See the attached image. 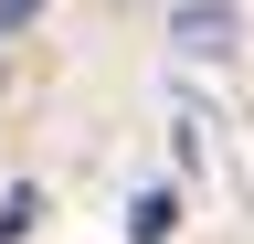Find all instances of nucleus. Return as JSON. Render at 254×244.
<instances>
[{
	"mask_svg": "<svg viewBox=\"0 0 254 244\" xmlns=\"http://www.w3.org/2000/svg\"><path fill=\"white\" fill-rule=\"evenodd\" d=\"M233 32H244L233 0H180V21H170V43H180V53H212V64L233 53Z\"/></svg>",
	"mask_w": 254,
	"mask_h": 244,
	"instance_id": "1",
	"label": "nucleus"
},
{
	"mask_svg": "<svg viewBox=\"0 0 254 244\" xmlns=\"http://www.w3.org/2000/svg\"><path fill=\"white\" fill-rule=\"evenodd\" d=\"M180 234V191H138L127 202V244H170Z\"/></svg>",
	"mask_w": 254,
	"mask_h": 244,
	"instance_id": "2",
	"label": "nucleus"
},
{
	"mask_svg": "<svg viewBox=\"0 0 254 244\" xmlns=\"http://www.w3.org/2000/svg\"><path fill=\"white\" fill-rule=\"evenodd\" d=\"M32 223H43V191H32V180H21V191H0V244H21Z\"/></svg>",
	"mask_w": 254,
	"mask_h": 244,
	"instance_id": "3",
	"label": "nucleus"
}]
</instances>
